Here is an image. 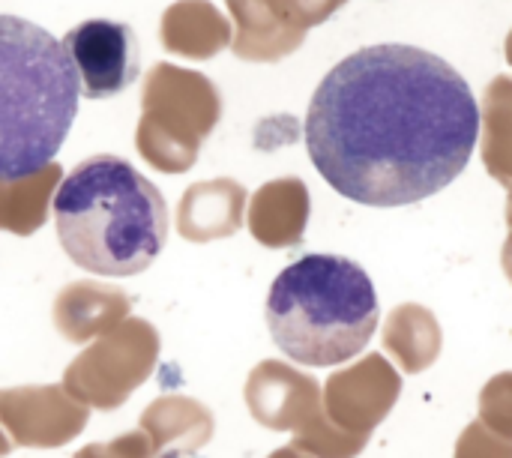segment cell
Segmentation results:
<instances>
[{
    "label": "cell",
    "instance_id": "6da1fadb",
    "mask_svg": "<svg viewBox=\"0 0 512 458\" xmlns=\"http://www.w3.org/2000/svg\"><path fill=\"white\" fill-rule=\"evenodd\" d=\"M480 105L438 54L384 42L339 60L306 114L315 171L348 201L405 207L447 189L471 162Z\"/></svg>",
    "mask_w": 512,
    "mask_h": 458
},
{
    "label": "cell",
    "instance_id": "7a4b0ae2",
    "mask_svg": "<svg viewBox=\"0 0 512 458\" xmlns=\"http://www.w3.org/2000/svg\"><path fill=\"white\" fill-rule=\"evenodd\" d=\"M51 210L66 258L93 276H138L168 243L171 219L162 192L111 153L78 162L57 186Z\"/></svg>",
    "mask_w": 512,
    "mask_h": 458
},
{
    "label": "cell",
    "instance_id": "3957f363",
    "mask_svg": "<svg viewBox=\"0 0 512 458\" xmlns=\"http://www.w3.org/2000/svg\"><path fill=\"white\" fill-rule=\"evenodd\" d=\"M78 99L63 42L27 18L0 15V183H21L54 162Z\"/></svg>",
    "mask_w": 512,
    "mask_h": 458
},
{
    "label": "cell",
    "instance_id": "277c9868",
    "mask_svg": "<svg viewBox=\"0 0 512 458\" xmlns=\"http://www.w3.org/2000/svg\"><path fill=\"white\" fill-rule=\"evenodd\" d=\"M273 345L294 363L327 369L372 342L381 306L369 273L342 255H303L270 285L264 306Z\"/></svg>",
    "mask_w": 512,
    "mask_h": 458
},
{
    "label": "cell",
    "instance_id": "5b68a950",
    "mask_svg": "<svg viewBox=\"0 0 512 458\" xmlns=\"http://www.w3.org/2000/svg\"><path fill=\"white\" fill-rule=\"evenodd\" d=\"M84 99H111L129 90L141 72L138 36L126 21L87 18L60 39Z\"/></svg>",
    "mask_w": 512,
    "mask_h": 458
},
{
    "label": "cell",
    "instance_id": "8992f818",
    "mask_svg": "<svg viewBox=\"0 0 512 458\" xmlns=\"http://www.w3.org/2000/svg\"><path fill=\"white\" fill-rule=\"evenodd\" d=\"M486 165L512 180V78L498 75L486 90Z\"/></svg>",
    "mask_w": 512,
    "mask_h": 458
},
{
    "label": "cell",
    "instance_id": "52a82bcc",
    "mask_svg": "<svg viewBox=\"0 0 512 458\" xmlns=\"http://www.w3.org/2000/svg\"><path fill=\"white\" fill-rule=\"evenodd\" d=\"M342 3H348V0H300V12H303L306 24H318V21L330 18Z\"/></svg>",
    "mask_w": 512,
    "mask_h": 458
},
{
    "label": "cell",
    "instance_id": "ba28073f",
    "mask_svg": "<svg viewBox=\"0 0 512 458\" xmlns=\"http://www.w3.org/2000/svg\"><path fill=\"white\" fill-rule=\"evenodd\" d=\"M159 458H201V456H192V453H186V450H168L165 456Z\"/></svg>",
    "mask_w": 512,
    "mask_h": 458
},
{
    "label": "cell",
    "instance_id": "9c48e42d",
    "mask_svg": "<svg viewBox=\"0 0 512 458\" xmlns=\"http://www.w3.org/2000/svg\"><path fill=\"white\" fill-rule=\"evenodd\" d=\"M507 60H510V66H512V30L507 33Z\"/></svg>",
    "mask_w": 512,
    "mask_h": 458
}]
</instances>
